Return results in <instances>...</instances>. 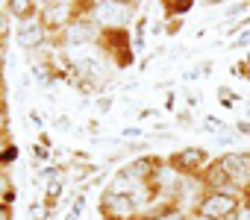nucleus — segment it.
Wrapping results in <instances>:
<instances>
[{
    "label": "nucleus",
    "mask_w": 250,
    "mask_h": 220,
    "mask_svg": "<svg viewBox=\"0 0 250 220\" xmlns=\"http://www.w3.org/2000/svg\"><path fill=\"white\" fill-rule=\"evenodd\" d=\"M136 12H139L136 0H85V15L100 27V33L127 30L136 21Z\"/></svg>",
    "instance_id": "f257e3e1"
},
{
    "label": "nucleus",
    "mask_w": 250,
    "mask_h": 220,
    "mask_svg": "<svg viewBox=\"0 0 250 220\" xmlns=\"http://www.w3.org/2000/svg\"><path fill=\"white\" fill-rule=\"evenodd\" d=\"M83 12H85V0H44V3H39V21L50 33V38H56Z\"/></svg>",
    "instance_id": "f03ea898"
},
{
    "label": "nucleus",
    "mask_w": 250,
    "mask_h": 220,
    "mask_svg": "<svg viewBox=\"0 0 250 220\" xmlns=\"http://www.w3.org/2000/svg\"><path fill=\"white\" fill-rule=\"evenodd\" d=\"M53 41H56L59 50H83V47H94V44L100 41V27L83 12V15H80L77 21H71V24H68Z\"/></svg>",
    "instance_id": "7ed1b4c3"
},
{
    "label": "nucleus",
    "mask_w": 250,
    "mask_h": 220,
    "mask_svg": "<svg viewBox=\"0 0 250 220\" xmlns=\"http://www.w3.org/2000/svg\"><path fill=\"white\" fill-rule=\"evenodd\" d=\"M241 202H244V197H238V194L206 191L191 214H203V217H209V220H232L235 211L241 208Z\"/></svg>",
    "instance_id": "20e7f679"
},
{
    "label": "nucleus",
    "mask_w": 250,
    "mask_h": 220,
    "mask_svg": "<svg viewBox=\"0 0 250 220\" xmlns=\"http://www.w3.org/2000/svg\"><path fill=\"white\" fill-rule=\"evenodd\" d=\"M218 159L227 167L232 188L247 200L250 197V150H232V153H224Z\"/></svg>",
    "instance_id": "39448f33"
},
{
    "label": "nucleus",
    "mask_w": 250,
    "mask_h": 220,
    "mask_svg": "<svg viewBox=\"0 0 250 220\" xmlns=\"http://www.w3.org/2000/svg\"><path fill=\"white\" fill-rule=\"evenodd\" d=\"M100 217L103 220H139L142 217V208L133 197H121V194H109L103 188L100 194Z\"/></svg>",
    "instance_id": "423d86ee"
},
{
    "label": "nucleus",
    "mask_w": 250,
    "mask_h": 220,
    "mask_svg": "<svg viewBox=\"0 0 250 220\" xmlns=\"http://www.w3.org/2000/svg\"><path fill=\"white\" fill-rule=\"evenodd\" d=\"M209 162H212V156L206 147H183V150L168 156V165L183 176H200Z\"/></svg>",
    "instance_id": "0eeeda50"
},
{
    "label": "nucleus",
    "mask_w": 250,
    "mask_h": 220,
    "mask_svg": "<svg viewBox=\"0 0 250 220\" xmlns=\"http://www.w3.org/2000/svg\"><path fill=\"white\" fill-rule=\"evenodd\" d=\"M12 38H15V44H18L21 50H27V53H36V50H42L44 44H50V41H53V38H50V33L42 27V21H39V18L18 24Z\"/></svg>",
    "instance_id": "6e6552de"
},
{
    "label": "nucleus",
    "mask_w": 250,
    "mask_h": 220,
    "mask_svg": "<svg viewBox=\"0 0 250 220\" xmlns=\"http://www.w3.org/2000/svg\"><path fill=\"white\" fill-rule=\"evenodd\" d=\"M162 162H165V159H159V156H139V159H133L127 167H121V173L130 176V179H136V182H142V185H150Z\"/></svg>",
    "instance_id": "1a4fd4ad"
},
{
    "label": "nucleus",
    "mask_w": 250,
    "mask_h": 220,
    "mask_svg": "<svg viewBox=\"0 0 250 220\" xmlns=\"http://www.w3.org/2000/svg\"><path fill=\"white\" fill-rule=\"evenodd\" d=\"M200 179H203L206 191H224V194H238V191L232 188V182H229V173H227V167L221 165V159H212V162L206 165V170L200 173ZM238 197H241V194H238Z\"/></svg>",
    "instance_id": "9d476101"
},
{
    "label": "nucleus",
    "mask_w": 250,
    "mask_h": 220,
    "mask_svg": "<svg viewBox=\"0 0 250 220\" xmlns=\"http://www.w3.org/2000/svg\"><path fill=\"white\" fill-rule=\"evenodd\" d=\"M6 12H9L12 21L24 24V21L39 18V3L36 0H6Z\"/></svg>",
    "instance_id": "9b49d317"
},
{
    "label": "nucleus",
    "mask_w": 250,
    "mask_h": 220,
    "mask_svg": "<svg viewBox=\"0 0 250 220\" xmlns=\"http://www.w3.org/2000/svg\"><path fill=\"white\" fill-rule=\"evenodd\" d=\"M65 185H68V176H59V179H50L47 185H44V194H42V200L47 202V208L53 211L62 200H65Z\"/></svg>",
    "instance_id": "f8f14e48"
},
{
    "label": "nucleus",
    "mask_w": 250,
    "mask_h": 220,
    "mask_svg": "<svg viewBox=\"0 0 250 220\" xmlns=\"http://www.w3.org/2000/svg\"><path fill=\"white\" fill-rule=\"evenodd\" d=\"M15 197H18V188H15L12 173L0 167V208H3V205H15Z\"/></svg>",
    "instance_id": "ddd939ff"
},
{
    "label": "nucleus",
    "mask_w": 250,
    "mask_h": 220,
    "mask_svg": "<svg viewBox=\"0 0 250 220\" xmlns=\"http://www.w3.org/2000/svg\"><path fill=\"white\" fill-rule=\"evenodd\" d=\"M203 132H212V135L218 138V135H227V132H229V127H227L221 118H215V115H206V118H203Z\"/></svg>",
    "instance_id": "4468645a"
},
{
    "label": "nucleus",
    "mask_w": 250,
    "mask_h": 220,
    "mask_svg": "<svg viewBox=\"0 0 250 220\" xmlns=\"http://www.w3.org/2000/svg\"><path fill=\"white\" fill-rule=\"evenodd\" d=\"M12 36H15L12 18H9V12H6V3H0V41H9Z\"/></svg>",
    "instance_id": "2eb2a0df"
},
{
    "label": "nucleus",
    "mask_w": 250,
    "mask_h": 220,
    "mask_svg": "<svg viewBox=\"0 0 250 220\" xmlns=\"http://www.w3.org/2000/svg\"><path fill=\"white\" fill-rule=\"evenodd\" d=\"M50 208H47V202L44 200H33L30 202V220H50Z\"/></svg>",
    "instance_id": "dca6fc26"
},
{
    "label": "nucleus",
    "mask_w": 250,
    "mask_h": 220,
    "mask_svg": "<svg viewBox=\"0 0 250 220\" xmlns=\"http://www.w3.org/2000/svg\"><path fill=\"white\" fill-rule=\"evenodd\" d=\"M47 159H50V147H44V144L36 141V144H33V167L42 170V165H44Z\"/></svg>",
    "instance_id": "f3484780"
},
{
    "label": "nucleus",
    "mask_w": 250,
    "mask_h": 220,
    "mask_svg": "<svg viewBox=\"0 0 250 220\" xmlns=\"http://www.w3.org/2000/svg\"><path fill=\"white\" fill-rule=\"evenodd\" d=\"M9 127H12V112H9V103L0 106V138H9Z\"/></svg>",
    "instance_id": "a211bd4d"
},
{
    "label": "nucleus",
    "mask_w": 250,
    "mask_h": 220,
    "mask_svg": "<svg viewBox=\"0 0 250 220\" xmlns=\"http://www.w3.org/2000/svg\"><path fill=\"white\" fill-rule=\"evenodd\" d=\"M218 100H221V106H224V109H232L229 103H238L241 97H238V94H235L232 88H227V85H221V88H218Z\"/></svg>",
    "instance_id": "6ab92c4d"
},
{
    "label": "nucleus",
    "mask_w": 250,
    "mask_h": 220,
    "mask_svg": "<svg viewBox=\"0 0 250 220\" xmlns=\"http://www.w3.org/2000/svg\"><path fill=\"white\" fill-rule=\"evenodd\" d=\"M18 156H21V150H18V144L12 141V144L6 147V153H3V159H0V167H3V170H6L9 165H15V162H18Z\"/></svg>",
    "instance_id": "aec40b11"
},
{
    "label": "nucleus",
    "mask_w": 250,
    "mask_h": 220,
    "mask_svg": "<svg viewBox=\"0 0 250 220\" xmlns=\"http://www.w3.org/2000/svg\"><path fill=\"white\" fill-rule=\"evenodd\" d=\"M247 9H250L247 0H241V3H227V6H224V15H227V18H238V15H244Z\"/></svg>",
    "instance_id": "412c9836"
},
{
    "label": "nucleus",
    "mask_w": 250,
    "mask_h": 220,
    "mask_svg": "<svg viewBox=\"0 0 250 220\" xmlns=\"http://www.w3.org/2000/svg\"><path fill=\"white\" fill-rule=\"evenodd\" d=\"M124 150H127V153H147L150 141H124Z\"/></svg>",
    "instance_id": "4be33fe9"
},
{
    "label": "nucleus",
    "mask_w": 250,
    "mask_h": 220,
    "mask_svg": "<svg viewBox=\"0 0 250 220\" xmlns=\"http://www.w3.org/2000/svg\"><path fill=\"white\" fill-rule=\"evenodd\" d=\"M229 47H232V50H238V47H250V27H247V30H241V33H238V38H232V41H229Z\"/></svg>",
    "instance_id": "5701e85b"
},
{
    "label": "nucleus",
    "mask_w": 250,
    "mask_h": 220,
    "mask_svg": "<svg viewBox=\"0 0 250 220\" xmlns=\"http://www.w3.org/2000/svg\"><path fill=\"white\" fill-rule=\"evenodd\" d=\"M83 211H85V194L80 191V194L74 197V202H71V214H74V217H80Z\"/></svg>",
    "instance_id": "b1692460"
},
{
    "label": "nucleus",
    "mask_w": 250,
    "mask_h": 220,
    "mask_svg": "<svg viewBox=\"0 0 250 220\" xmlns=\"http://www.w3.org/2000/svg\"><path fill=\"white\" fill-rule=\"evenodd\" d=\"M9 41H0V68H3L6 71V65H9Z\"/></svg>",
    "instance_id": "393cba45"
},
{
    "label": "nucleus",
    "mask_w": 250,
    "mask_h": 220,
    "mask_svg": "<svg viewBox=\"0 0 250 220\" xmlns=\"http://www.w3.org/2000/svg\"><path fill=\"white\" fill-rule=\"evenodd\" d=\"M232 129H235V135H241V138H250V121H247V118H244V121H238Z\"/></svg>",
    "instance_id": "a878e982"
},
{
    "label": "nucleus",
    "mask_w": 250,
    "mask_h": 220,
    "mask_svg": "<svg viewBox=\"0 0 250 220\" xmlns=\"http://www.w3.org/2000/svg\"><path fill=\"white\" fill-rule=\"evenodd\" d=\"M97 112H100V115H109V112H112V97H100V100H97Z\"/></svg>",
    "instance_id": "bb28decb"
},
{
    "label": "nucleus",
    "mask_w": 250,
    "mask_h": 220,
    "mask_svg": "<svg viewBox=\"0 0 250 220\" xmlns=\"http://www.w3.org/2000/svg\"><path fill=\"white\" fill-rule=\"evenodd\" d=\"M232 220H250V202H247V200L241 202V208L235 211V217H232Z\"/></svg>",
    "instance_id": "cd10ccee"
},
{
    "label": "nucleus",
    "mask_w": 250,
    "mask_h": 220,
    "mask_svg": "<svg viewBox=\"0 0 250 220\" xmlns=\"http://www.w3.org/2000/svg\"><path fill=\"white\" fill-rule=\"evenodd\" d=\"M124 138H142V129L139 127H124Z\"/></svg>",
    "instance_id": "c85d7f7f"
},
{
    "label": "nucleus",
    "mask_w": 250,
    "mask_h": 220,
    "mask_svg": "<svg viewBox=\"0 0 250 220\" xmlns=\"http://www.w3.org/2000/svg\"><path fill=\"white\" fill-rule=\"evenodd\" d=\"M56 129H62V132H65V129H71V118H68V115L56 118Z\"/></svg>",
    "instance_id": "c756f323"
},
{
    "label": "nucleus",
    "mask_w": 250,
    "mask_h": 220,
    "mask_svg": "<svg viewBox=\"0 0 250 220\" xmlns=\"http://www.w3.org/2000/svg\"><path fill=\"white\" fill-rule=\"evenodd\" d=\"M177 121H180V124H186V127H191V109L180 112V115H177Z\"/></svg>",
    "instance_id": "7c9ffc66"
},
{
    "label": "nucleus",
    "mask_w": 250,
    "mask_h": 220,
    "mask_svg": "<svg viewBox=\"0 0 250 220\" xmlns=\"http://www.w3.org/2000/svg\"><path fill=\"white\" fill-rule=\"evenodd\" d=\"M183 94H186V100H188V109H194V106L200 103V97H197L194 91H183Z\"/></svg>",
    "instance_id": "2f4dec72"
},
{
    "label": "nucleus",
    "mask_w": 250,
    "mask_h": 220,
    "mask_svg": "<svg viewBox=\"0 0 250 220\" xmlns=\"http://www.w3.org/2000/svg\"><path fill=\"white\" fill-rule=\"evenodd\" d=\"M30 118H33V124H39V127L44 124V115H39V112H36V109H33V112H30Z\"/></svg>",
    "instance_id": "473e14b6"
},
{
    "label": "nucleus",
    "mask_w": 250,
    "mask_h": 220,
    "mask_svg": "<svg viewBox=\"0 0 250 220\" xmlns=\"http://www.w3.org/2000/svg\"><path fill=\"white\" fill-rule=\"evenodd\" d=\"M9 144H12V138H0V159H3V153H6Z\"/></svg>",
    "instance_id": "72a5a7b5"
},
{
    "label": "nucleus",
    "mask_w": 250,
    "mask_h": 220,
    "mask_svg": "<svg viewBox=\"0 0 250 220\" xmlns=\"http://www.w3.org/2000/svg\"><path fill=\"white\" fill-rule=\"evenodd\" d=\"M6 103V85H0V106Z\"/></svg>",
    "instance_id": "f704fd0d"
},
{
    "label": "nucleus",
    "mask_w": 250,
    "mask_h": 220,
    "mask_svg": "<svg viewBox=\"0 0 250 220\" xmlns=\"http://www.w3.org/2000/svg\"><path fill=\"white\" fill-rule=\"evenodd\" d=\"M0 85H6V71L0 68Z\"/></svg>",
    "instance_id": "c9c22d12"
},
{
    "label": "nucleus",
    "mask_w": 250,
    "mask_h": 220,
    "mask_svg": "<svg viewBox=\"0 0 250 220\" xmlns=\"http://www.w3.org/2000/svg\"><path fill=\"white\" fill-rule=\"evenodd\" d=\"M188 220H209V217H203V214H188Z\"/></svg>",
    "instance_id": "e433bc0d"
},
{
    "label": "nucleus",
    "mask_w": 250,
    "mask_h": 220,
    "mask_svg": "<svg viewBox=\"0 0 250 220\" xmlns=\"http://www.w3.org/2000/svg\"><path fill=\"white\" fill-rule=\"evenodd\" d=\"M62 220H80V217H74V214H71V211H68V214H65V217H62Z\"/></svg>",
    "instance_id": "4c0bfd02"
}]
</instances>
